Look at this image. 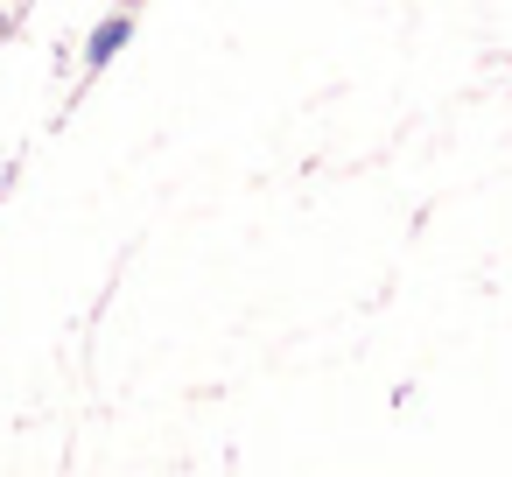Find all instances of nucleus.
<instances>
[{"label": "nucleus", "mask_w": 512, "mask_h": 477, "mask_svg": "<svg viewBox=\"0 0 512 477\" xmlns=\"http://www.w3.org/2000/svg\"><path fill=\"white\" fill-rule=\"evenodd\" d=\"M120 43H127V22H106V29L92 36V64H106V57H113Z\"/></svg>", "instance_id": "nucleus-1"}]
</instances>
